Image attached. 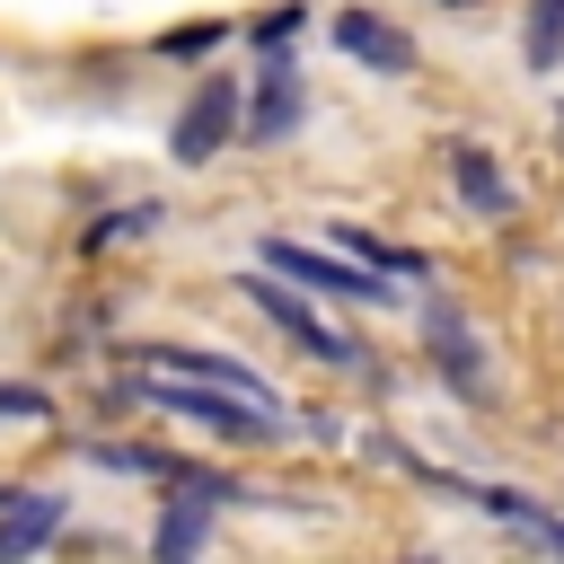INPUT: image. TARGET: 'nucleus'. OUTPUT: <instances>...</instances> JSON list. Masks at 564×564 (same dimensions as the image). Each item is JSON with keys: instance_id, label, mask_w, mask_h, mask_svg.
<instances>
[{"instance_id": "nucleus-1", "label": "nucleus", "mask_w": 564, "mask_h": 564, "mask_svg": "<svg viewBox=\"0 0 564 564\" xmlns=\"http://www.w3.org/2000/svg\"><path fill=\"white\" fill-rule=\"evenodd\" d=\"M132 397L141 405H159V414H176V423H203V432H229V441H273L282 432V414L273 405H256V397H238V388H220V379H185V370H132Z\"/></svg>"}, {"instance_id": "nucleus-2", "label": "nucleus", "mask_w": 564, "mask_h": 564, "mask_svg": "<svg viewBox=\"0 0 564 564\" xmlns=\"http://www.w3.org/2000/svg\"><path fill=\"white\" fill-rule=\"evenodd\" d=\"M264 264L291 273V282H308V291H326V300H388V282H379L370 264L326 256V247H308V238H264Z\"/></svg>"}, {"instance_id": "nucleus-3", "label": "nucleus", "mask_w": 564, "mask_h": 564, "mask_svg": "<svg viewBox=\"0 0 564 564\" xmlns=\"http://www.w3.org/2000/svg\"><path fill=\"white\" fill-rule=\"evenodd\" d=\"M229 123H238V79H229V70H212V79L194 88V106L176 115V141H167V150H176L185 167H203V159L229 141Z\"/></svg>"}, {"instance_id": "nucleus-4", "label": "nucleus", "mask_w": 564, "mask_h": 564, "mask_svg": "<svg viewBox=\"0 0 564 564\" xmlns=\"http://www.w3.org/2000/svg\"><path fill=\"white\" fill-rule=\"evenodd\" d=\"M247 300H256V308H264L282 335H300L317 361H361V352H352V335H335V326H326V317H317L300 291H282V282H264V273H247Z\"/></svg>"}, {"instance_id": "nucleus-5", "label": "nucleus", "mask_w": 564, "mask_h": 564, "mask_svg": "<svg viewBox=\"0 0 564 564\" xmlns=\"http://www.w3.org/2000/svg\"><path fill=\"white\" fill-rule=\"evenodd\" d=\"M335 44H344L352 62H370V70H414V44H405L388 18H370V9H344V18H335Z\"/></svg>"}, {"instance_id": "nucleus-6", "label": "nucleus", "mask_w": 564, "mask_h": 564, "mask_svg": "<svg viewBox=\"0 0 564 564\" xmlns=\"http://www.w3.org/2000/svg\"><path fill=\"white\" fill-rule=\"evenodd\" d=\"M449 185H458V194H467V212H485V220H502V212H511V185H502V167H494L476 141H458V150H449Z\"/></svg>"}, {"instance_id": "nucleus-7", "label": "nucleus", "mask_w": 564, "mask_h": 564, "mask_svg": "<svg viewBox=\"0 0 564 564\" xmlns=\"http://www.w3.org/2000/svg\"><path fill=\"white\" fill-rule=\"evenodd\" d=\"M291 115H300V79H291V62H264V97L247 115V141H282Z\"/></svg>"}, {"instance_id": "nucleus-8", "label": "nucleus", "mask_w": 564, "mask_h": 564, "mask_svg": "<svg viewBox=\"0 0 564 564\" xmlns=\"http://www.w3.org/2000/svg\"><path fill=\"white\" fill-rule=\"evenodd\" d=\"M62 529V502H9L0 511V555H26V546H44Z\"/></svg>"}, {"instance_id": "nucleus-9", "label": "nucleus", "mask_w": 564, "mask_h": 564, "mask_svg": "<svg viewBox=\"0 0 564 564\" xmlns=\"http://www.w3.org/2000/svg\"><path fill=\"white\" fill-rule=\"evenodd\" d=\"M564 62V0H529V70Z\"/></svg>"}, {"instance_id": "nucleus-10", "label": "nucleus", "mask_w": 564, "mask_h": 564, "mask_svg": "<svg viewBox=\"0 0 564 564\" xmlns=\"http://www.w3.org/2000/svg\"><path fill=\"white\" fill-rule=\"evenodd\" d=\"M432 344H441V370H449V379H467V388H485V361H476V344H467V326H449V317H432Z\"/></svg>"}, {"instance_id": "nucleus-11", "label": "nucleus", "mask_w": 564, "mask_h": 564, "mask_svg": "<svg viewBox=\"0 0 564 564\" xmlns=\"http://www.w3.org/2000/svg\"><path fill=\"white\" fill-rule=\"evenodd\" d=\"M344 247H352V264H370V273H423L414 247H388V238H344Z\"/></svg>"}, {"instance_id": "nucleus-12", "label": "nucleus", "mask_w": 564, "mask_h": 564, "mask_svg": "<svg viewBox=\"0 0 564 564\" xmlns=\"http://www.w3.org/2000/svg\"><path fill=\"white\" fill-rule=\"evenodd\" d=\"M203 546V511H167L159 520V555H194Z\"/></svg>"}, {"instance_id": "nucleus-13", "label": "nucleus", "mask_w": 564, "mask_h": 564, "mask_svg": "<svg viewBox=\"0 0 564 564\" xmlns=\"http://www.w3.org/2000/svg\"><path fill=\"white\" fill-rule=\"evenodd\" d=\"M0 414H35L44 423V388H0Z\"/></svg>"}, {"instance_id": "nucleus-14", "label": "nucleus", "mask_w": 564, "mask_h": 564, "mask_svg": "<svg viewBox=\"0 0 564 564\" xmlns=\"http://www.w3.org/2000/svg\"><path fill=\"white\" fill-rule=\"evenodd\" d=\"M0 502H9V494H0Z\"/></svg>"}]
</instances>
